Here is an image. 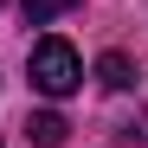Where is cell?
Instances as JSON below:
<instances>
[{"mask_svg": "<svg viewBox=\"0 0 148 148\" xmlns=\"http://www.w3.org/2000/svg\"><path fill=\"white\" fill-rule=\"evenodd\" d=\"M77 84H84L77 52H71L64 39H39V45H32V90H45V97H71Z\"/></svg>", "mask_w": 148, "mask_h": 148, "instance_id": "6da1fadb", "label": "cell"}, {"mask_svg": "<svg viewBox=\"0 0 148 148\" xmlns=\"http://www.w3.org/2000/svg\"><path fill=\"white\" fill-rule=\"evenodd\" d=\"M26 135H32V148H58V142L71 135V122H64L58 110H39V116L26 122Z\"/></svg>", "mask_w": 148, "mask_h": 148, "instance_id": "7a4b0ae2", "label": "cell"}, {"mask_svg": "<svg viewBox=\"0 0 148 148\" xmlns=\"http://www.w3.org/2000/svg\"><path fill=\"white\" fill-rule=\"evenodd\" d=\"M97 84H103V90H129L135 84V64L122 52H103V58H97Z\"/></svg>", "mask_w": 148, "mask_h": 148, "instance_id": "3957f363", "label": "cell"}, {"mask_svg": "<svg viewBox=\"0 0 148 148\" xmlns=\"http://www.w3.org/2000/svg\"><path fill=\"white\" fill-rule=\"evenodd\" d=\"M19 7H26V19H32V26H52V19H58V13H71L77 0H19Z\"/></svg>", "mask_w": 148, "mask_h": 148, "instance_id": "277c9868", "label": "cell"}, {"mask_svg": "<svg viewBox=\"0 0 148 148\" xmlns=\"http://www.w3.org/2000/svg\"><path fill=\"white\" fill-rule=\"evenodd\" d=\"M0 148H7V142H0Z\"/></svg>", "mask_w": 148, "mask_h": 148, "instance_id": "5b68a950", "label": "cell"}]
</instances>
